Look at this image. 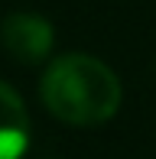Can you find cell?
Segmentation results:
<instances>
[{
  "instance_id": "1",
  "label": "cell",
  "mask_w": 156,
  "mask_h": 159,
  "mask_svg": "<svg viewBox=\"0 0 156 159\" xmlns=\"http://www.w3.org/2000/svg\"><path fill=\"white\" fill-rule=\"evenodd\" d=\"M42 104L52 117L72 127H98L120 107V81L101 59L68 52L49 62L39 84Z\"/></svg>"
},
{
  "instance_id": "2",
  "label": "cell",
  "mask_w": 156,
  "mask_h": 159,
  "mask_svg": "<svg viewBox=\"0 0 156 159\" xmlns=\"http://www.w3.org/2000/svg\"><path fill=\"white\" fill-rule=\"evenodd\" d=\"M0 46L20 65H39L49 59L55 46V33L49 20L36 13H10L0 23Z\"/></svg>"
},
{
  "instance_id": "4",
  "label": "cell",
  "mask_w": 156,
  "mask_h": 159,
  "mask_svg": "<svg viewBox=\"0 0 156 159\" xmlns=\"http://www.w3.org/2000/svg\"><path fill=\"white\" fill-rule=\"evenodd\" d=\"M153 78H156V62H153Z\"/></svg>"
},
{
  "instance_id": "3",
  "label": "cell",
  "mask_w": 156,
  "mask_h": 159,
  "mask_svg": "<svg viewBox=\"0 0 156 159\" xmlns=\"http://www.w3.org/2000/svg\"><path fill=\"white\" fill-rule=\"evenodd\" d=\"M30 146V114L23 98L0 81V159H20Z\"/></svg>"
}]
</instances>
